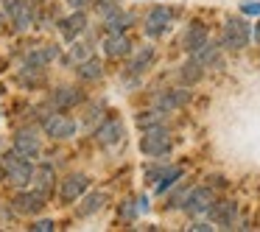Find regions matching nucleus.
Here are the masks:
<instances>
[{"instance_id": "29", "label": "nucleus", "mask_w": 260, "mask_h": 232, "mask_svg": "<svg viewBox=\"0 0 260 232\" xmlns=\"http://www.w3.org/2000/svg\"><path fill=\"white\" fill-rule=\"evenodd\" d=\"M90 56H92V40H87V42L73 45V51L68 53V59H64V62H68V64H81L84 59H90Z\"/></svg>"}, {"instance_id": "42", "label": "nucleus", "mask_w": 260, "mask_h": 232, "mask_svg": "<svg viewBox=\"0 0 260 232\" xmlns=\"http://www.w3.org/2000/svg\"><path fill=\"white\" fill-rule=\"evenodd\" d=\"M0 174H3V171H0Z\"/></svg>"}, {"instance_id": "10", "label": "nucleus", "mask_w": 260, "mask_h": 232, "mask_svg": "<svg viewBox=\"0 0 260 232\" xmlns=\"http://www.w3.org/2000/svg\"><path fill=\"white\" fill-rule=\"evenodd\" d=\"M207 213H210V218H213V224L224 226V229H235V221H238V204L235 202H230V198L218 202V198H215Z\"/></svg>"}, {"instance_id": "7", "label": "nucleus", "mask_w": 260, "mask_h": 232, "mask_svg": "<svg viewBox=\"0 0 260 232\" xmlns=\"http://www.w3.org/2000/svg\"><path fill=\"white\" fill-rule=\"evenodd\" d=\"M87 187H90V176L87 174H70L64 176L62 187H59V198H62V204H73L87 193Z\"/></svg>"}, {"instance_id": "14", "label": "nucleus", "mask_w": 260, "mask_h": 232, "mask_svg": "<svg viewBox=\"0 0 260 232\" xmlns=\"http://www.w3.org/2000/svg\"><path fill=\"white\" fill-rule=\"evenodd\" d=\"M87 25H90V23H87V14L81 12V9H76L70 17H62V20H59V34H62L64 40L70 42V40H76L79 34H84Z\"/></svg>"}, {"instance_id": "39", "label": "nucleus", "mask_w": 260, "mask_h": 232, "mask_svg": "<svg viewBox=\"0 0 260 232\" xmlns=\"http://www.w3.org/2000/svg\"><path fill=\"white\" fill-rule=\"evenodd\" d=\"M0 3H3V9H6V14H9V12H12V9L20 3V0H0Z\"/></svg>"}, {"instance_id": "12", "label": "nucleus", "mask_w": 260, "mask_h": 232, "mask_svg": "<svg viewBox=\"0 0 260 232\" xmlns=\"http://www.w3.org/2000/svg\"><path fill=\"white\" fill-rule=\"evenodd\" d=\"M190 101V90L187 87H176V90H165L154 98V107L162 109V112H174V109H182Z\"/></svg>"}, {"instance_id": "19", "label": "nucleus", "mask_w": 260, "mask_h": 232, "mask_svg": "<svg viewBox=\"0 0 260 232\" xmlns=\"http://www.w3.org/2000/svg\"><path fill=\"white\" fill-rule=\"evenodd\" d=\"M101 48L109 59H120V56H126V53H132V42L126 34H107V40H104Z\"/></svg>"}, {"instance_id": "23", "label": "nucleus", "mask_w": 260, "mask_h": 232, "mask_svg": "<svg viewBox=\"0 0 260 232\" xmlns=\"http://www.w3.org/2000/svg\"><path fill=\"white\" fill-rule=\"evenodd\" d=\"M104 23H107V25H104V28H107V34H126V31L135 25V14L120 9V12H115L112 17H107Z\"/></svg>"}, {"instance_id": "26", "label": "nucleus", "mask_w": 260, "mask_h": 232, "mask_svg": "<svg viewBox=\"0 0 260 232\" xmlns=\"http://www.w3.org/2000/svg\"><path fill=\"white\" fill-rule=\"evenodd\" d=\"M179 179H182V168H176V165H168V168L162 171V176L157 179V185H154V193H157V196H162V193L168 190V187H174Z\"/></svg>"}, {"instance_id": "38", "label": "nucleus", "mask_w": 260, "mask_h": 232, "mask_svg": "<svg viewBox=\"0 0 260 232\" xmlns=\"http://www.w3.org/2000/svg\"><path fill=\"white\" fill-rule=\"evenodd\" d=\"M210 187H224L226 182H224V176H210V182H207Z\"/></svg>"}, {"instance_id": "24", "label": "nucleus", "mask_w": 260, "mask_h": 232, "mask_svg": "<svg viewBox=\"0 0 260 232\" xmlns=\"http://www.w3.org/2000/svg\"><path fill=\"white\" fill-rule=\"evenodd\" d=\"M104 76V64H101V59H84V62L79 64V79L81 81H87V84H92V81H98Z\"/></svg>"}, {"instance_id": "22", "label": "nucleus", "mask_w": 260, "mask_h": 232, "mask_svg": "<svg viewBox=\"0 0 260 232\" xmlns=\"http://www.w3.org/2000/svg\"><path fill=\"white\" fill-rule=\"evenodd\" d=\"M31 182H34V187L40 193L51 196L53 185H56V174H53L51 165H40V168H34V174H31Z\"/></svg>"}, {"instance_id": "5", "label": "nucleus", "mask_w": 260, "mask_h": 232, "mask_svg": "<svg viewBox=\"0 0 260 232\" xmlns=\"http://www.w3.org/2000/svg\"><path fill=\"white\" fill-rule=\"evenodd\" d=\"M171 23H174V12L168 6H154L146 14V20H143V31H146V37L157 40V37H162L171 28Z\"/></svg>"}, {"instance_id": "32", "label": "nucleus", "mask_w": 260, "mask_h": 232, "mask_svg": "<svg viewBox=\"0 0 260 232\" xmlns=\"http://www.w3.org/2000/svg\"><path fill=\"white\" fill-rule=\"evenodd\" d=\"M137 213H140V207H137V198H126L123 207H120V218H123V221H135Z\"/></svg>"}, {"instance_id": "4", "label": "nucleus", "mask_w": 260, "mask_h": 232, "mask_svg": "<svg viewBox=\"0 0 260 232\" xmlns=\"http://www.w3.org/2000/svg\"><path fill=\"white\" fill-rule=\"evenodd\" d=\"M213 202H215L213 187L199 185V187H190V190H187V198H185V204H182V210H185L187 215H202L213 207Z\"/></svg>"}, {"instance_id": "30", "label": "nucleus", "mask_w": 260, "mask_h": 232, "mask_svg": "<svg viewBox=\"0 0 260 232\" xmlns=\"http://www.w3.org/2000/svg\"><path fill=\"white\" fill-rule=\"evenodd\" d=\"M165 115L168 112H162V109H148V112H140L137 115V126L140 129H148V126H157V123H165Z\"/></svg>"}, {"instance_id": "13", "label": "nucleus", "mask_w": 260, "mask_h": 232, "mask_svg": "<svg viewBox=\"0 0 260 232\" xmlns=\"http://www.w3.org/2000/svg\"><path fill=\"white\" fill-rule=\"evenodd\" d=\"M51 104H53V109H59V112H68V109L84 104V92H81L79 87H56L53 95H51Z\"/></svg>"}, {"instance_id": "27", "label": "nucleus", "mask_w": 260, "mask_h": 232, "mask_svg": "<svg viewBox=\"0 0 260 232\" xmlns=\"http://www.w3.org/2000/svg\"><path fill=\"white\" fill-rule=\"evenodd\" d=\"M104 120V104L95 101V104H87V112H84V120H81V126H84V131H95L98 126H101Z\"/></svg>"}, {"instance_id": "2", "label": "nucleus", "mask_w": 260, "mask_h": 232, "mask_svg": "<svg viewBox=\"0 0 260 232\" xmlns=\"http://www.w3.org/2000/svg\"><path fill=\"white\" fill-rule=\"evenodd\" d=\"M171 148H174V137H171V129L165 123H157V126L143 129L140 151L146 154V157H168Z\"/></svg>"}, {"instance_id": "34", "label": "nucleus", "mask_w": 260, "mask_h": 232, "mask_svg": "<svg viewBox=\"0 0 260 232\" xmlns=\"http://www.w3.org/2000/svg\"><path fill=\"white\" fill-rule=\"evenodd\" d=\"M185 198H187V187H179V190L174 193V196L168 198V207L174 210V207H182V204H185Z\"/></svg>"}, {"instance_id": "1", "label": "nucleus", "mask_w": 260, "mask_h": 232, "mask_svg": "<svg viewBox=\"0 0 260 232\" xmlns=\"http://www.w3.org/2000/svg\"><path fill=\"white\" fill-rule=\"evenodd\" d=\"M0 171H3V182L12 187H25L31 182V174H34V165H31V159L20 157L17 151H6L3 157H0Z\"/></svg>"}, {"instance_id": "3", "label": "nucleus", "mask_w": 260, "mask_h": 232, "mask_svg": "<svg viewBox=\"0 0 260 232\" xmlns=\"http://www.w3.org/2000/svg\"><path fill=\"white\" fill-rule=\"evenodd\" d=\"M249 40H252V25L246 23L243 17H230L224 23V31H221V48H226V51H243V48L249 45Z\"/></svg>"}, {"instance_id": "28", "label": "nucleus", "mask_w": 260, "mask_h": 232, "mask_svg": "<svg viewBox=\"0 0 260 232\" xmlns=\"http://www.w3.org/2000/svg\"><path fill=\"white\" fill-rule=\"evenodd\" d=\"M17 81L23 87H37L45 81V68H34V64H25L23 70L17 73Z\"/></svg>"}, {"instance_id": "35", "label": "nucleus", "mask_w": 260, "mask_h": 232, "mask_svg": "<svg viewBox=\"0 0 260 232\" xmlns=\"http://www.w3.org/2000/svg\"><path fill=\"white\" fill-rule=\"evenodd\" d=\"M53 226H56V224H53L51 218H42V221H34V224H31V229H34V232H51Z\"/></svg>"}, {"instance_id": "18", "label": "nucleus", "mask_w": 260, "mask_h": 232, "mask_svg": "<svg viewBox=\"0 0 260 232\" xmlns=\"http://www.w3.org/2000/svg\"><path fill=\"white\" fill-rule=\"evenodd\" d=\"M34 3H37V0H20L17 6L9 12V17H12V23H14V28H17V31L31 28V23H34Z\"/></svg>"}, {"instance_id": "17", "label": "nucleus", "mask_w": 260, "mask_h": 232, "mask_svg": "<svg viewBox=\"0 0 260 232\" xmlns=\"http://www.w3.org/2000/svg\"><path fill=\"white\" fill-rule=\"evenodd\" d=\"M154 59H157V51H154L151 45H140V48L135 51V56H132L126 73H129V76H143V73H146V70L154 64Z\"/></svg>"}, {"instance_id": "25", "label": "nucleus", "mask_w": 260, "mask_h": 232, "mask_svg": "<svg viewBox=\"0 0 260 232\" xmlns=\"http://www.w3.org/2000/svg\"><path fill=\"white\" fill-rule=\"evenodd\" d=\"M176 76H179V81H182L185 87H190V84H199V81H202L204 68H202L199 62H193V59H187V62L179 68V73H176Z\"/></svg>"}, {"instance_id": "36", "label": "nucleus", "mask_w": 260, "mask_h": 232, "mask_svg": "<svg viewBox=\"0 0 260 232\" xmlns=\"http://www.w3.org/2000/svg\"><path fill=\"white\" fill-rule=\"evenodd\" d=\"M187 229H193V232H210V229H215L213 224H207V221H196L193 226H187Z\"/></svg>"}, {"instance_id": "6", "label": "nucleus", "mask_w": 260, "mask_h": 232, "mask_svg": "<svg viewBox=\"0 0 260 232\" xmlns=\"http://www.w3.org/2000/svg\"><path fill=\"white\" fill-rule=\"evenodd\" d=\"M95 143L101 148H112V146H118L120 140H123V135H126V129H123V120H118V118H104L101 120V126H98L95 131Z\"/></svg>"}, {"instance_id": "33", "label": "nucleus", "mask_w": 260, "mask_h": 232, "mask_svg": "<svg viewBox=\"0 0 260 232\" xmlns=\"http://www.w3.org/2000/svg\"><path fill=\"white\" fill-rule=\"evenodd\" d=\"M241 14H246V17H260V0H246V3H241Z\"/></svg>"}, {"instance_id": "41", "label": "nucleus", "mask_w": 260, "mask_h": 232, "mask_svg": "<svg viewBox=\"0 0 260 232\" xmlns=\"http://www.w3.org/2000/svg\"><path fill=\"white\" fill-rule=\"evenodd\" d=\"M0 23H3V17H0Z\"/></svg>"}, {"instance_id": "9", "label": "nucleus", "mask_w": 260, "mask_h": 232, "mask_svg": "<svg viewBox=\"0 0 260 232\" xmlns=\"http://www.w3.org/2000/svg\"><path fill=\"white\" fill-rule=\"evenodd\" d=\"M42 131H45L51 140H70L76 135V120L68 118V115H51V118L42 123Z\"/></svg>"}, {"instance_id": "21", "label": "nucleus", "mask_w": 260, "mask_h": 232, "mask_svg": "<svg viewBox=\"0 0 260 232\" xmlns=\"http://www.w3.org/2000/svg\"><path fill=\"white\" fill-rule=\"evenodd\" d=\"M53 59H59V48L56 45H37L31 48L28 53H25V64H34V68H45V64H51Z\"/></svg>"}, {"instance_id": "40", "label": "nucleus", "mask_w": 260, "mask_h": 232, "mask_svg": "<svg viewBox=\"0 0 260 232\" xmlns=\"http://www.w3.org/2000/svg\"><path fill=\"white\" fill-rule=\"evenodd\" d=\"M254 42L260 45V20H257V25H254Z\"/></svg>"}, {"instance_id": "20", "label": "nucleus", "mask_w": 260, "mask_h": 232, "mask_svg": "<svg viewBox=\"0 0 260 232\" xmlns=\"http://www.w3.org/2000/svg\"><path fill=\"white\" fill-rule=\"evenodd\" d=\"M104 204H107V193L92 190V193H87V196L81 198V204L76 207V215H79V218H90V215H95Z\"/></svg>"}, {"instance_id": "15", "label": "nucleus", "mask_w": 260, "mask_h": 232, "mask_svg": "<svg viewBox=\"0 0 260 232\" xmlns=\"http://www.w3.org/2000/svg\"><path fill=\"white\" fill-rule=\"evenodd\" d=\"M190 59L193 62H199L204 70H210V68H218L221 64V42H204V45H199L196 51L190 53Z\"/></svg>"}, {"instance_id": "11", "label": "nucleus", "mask_w": 260, "mask_h": 232, "mask_svg": "<svg viewBox=\"0 0 260 232\" xmlns=\"http://www.w3.org/2000/svg\"><path fill=\"white\" fill-rule=\"evenodd\" d=\"M12 148L20 154V157H25V159H37V157H40V151H42V140L37 137V131L23 129V131L14 135V146Z\"/></svg>"}, {"instance_id": "16", "label": "nucleus", "mask_w": 260, "mask_h": 232, "mask_svg": "<svg viewBox=\"0 0 260 232\" xmlns=\"http://www.w3.org/2000/svg\"><path fill=\"white\" fill-rule=\"evenodd\" d=\"M207 40H210L207 25H204V23H199V20H193V23L185 28V34H182V51L193 53L199 45H204Z\"/></svg>"}, {"instance_id": "31", "label": "nucleus", "mask_w": 260, "mask_h": 232, "mask_svg": "<svg viewBox=\"0 0 260 232\" xmlns=\"http://www.w3.org/2000/svg\"><path fill=\"white\" fill-rule=\"evenodd\" d=\"M95 12L101 14V20L112 17L115 12H120V0H95Z\"/></svg>"}, {"instance_id": "37", "label": "nucleus", "mask_w": 260, "mask_h": 232, "mask_svg": "<svg viewBox=\"0 0 260 232\" xmlns=\"http://www.w3.org/2000/svg\"><path fill=\"white\" fill-rule=\"evenodd\" d=\"M90 3H95V0H68L70 9H84V6H90Z\"/></svg>"}, {"instance_id": "8", "label": "nucleus", "mask_w": 260, "mask_h": 232, "mask_svg": "<svg viewBox=\"0 0 260 232\" xmlns=\"http://www.w3.org/2000/svg\"><path fill=\"white\" fill-rule=\"evenodd\" d=\"M45 193H40L34 187V190H23L20 187V193L12 198V204H14V210H17L20 215H37V213H42V207H45Z\"/></svg>"}]
</instances>
